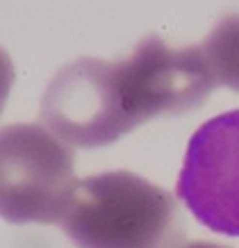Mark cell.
<instances>
[{
    "label": "cell",
    "instance_id": "4",
    "mask_svg": "<svg viewBox=\"0 0 239 248\" xmlns=\"http://www.w3.org/2000/svg\"><path fill=\"white\" fill-rule=\"evenodd\" d=\"M175 194L198 223L239 237V109L205 121L191 135Z\"/></svg>",
    "mask_w": 239,
    "mask_h": 248
},
{
    "label": "cell",
    "instance_id": "1",
    "mask_svg": "<svg viewBox=\"0 0 239 248\" xmlns=\"http://www.w3.org/2000/svg\"><path fill=\"white\" fill-rule=\"evenodd\" d=\"M217 87L201 44L173 48L148 34L123 60L78 57L62 66L41 96L39 119L62 141L91 151L157 116H178Z\"/></svg>",
    "mask_w": 239,
    "mask_h": 248
},
{
    "label": "cell",
    "instance_id": "5",
    "mask_svg": "<svg viewBox=\"0 0 239 248\" xmlns=\"http://www.w3.org/2000/svg\"><path fill=\"white\" fill-rule=\"evenodd\" d=\"M201 50L209 64L214 82L239 91V14L219 18Z\"/></svg>",
    "mask_w": 239,
    "mask_h": 248
},
{
    "label": "cell",
    "instance_id": "7",
    "mask_svg": "<svg viewBox=\"0 0 239 248\" xmlns=\"http://www.w3.org/2000/svg\"><path fill=\"white\" fill-rule=\"evenodd\" d=\"M182 248H230V246H221V244H214V241H189Z\"/></svg>",
    "mask_w": 239,
    "mask_h": 248
},
{
    "label": "cell",
    "instance_id": "6",
    "mask_svg": "<svg viewBox=\"0 0 239 248\" xmlns=\"http://www.w3.org/2000/svg\"><path fill=\"white\" fill-rule=\"evenodd\" d=\"M12 87H14V64H12L9 53L0 46V114L5 109Z\"/></svg>",
    "mask_w": 239,
    "mask_h": 248
},
{
    "label": "cell",
    "instance_id": "2",
    "mask_svg": "<svg viewBox=\"0 0 239 248\" xmlns=\"http://www.w3.org/2000/svg\"><path fill=\"white\" fill-rule=\"evenodd\" d=\"M57 226L75 248H182L175 198L132 171L78 180Z\"/></svg>",
    "mask_w": 239,
    "mask_h": 248
},
{
    "label": "cell",
    "instance_id": "3",
    "mask_svg": "<svg viewBox=\"0 0 239 248\" xmlns=\"http://www.w3.org/2000/svg\"><path fill=\"white\" fill-rule=\"evenodd\" d=\"M75 185L66 141L37 123L0 128V218L14 226L60 223Z\"/></svg>",
    "mask_w": 239,
    "mask_h": 248
}]
</instances>
